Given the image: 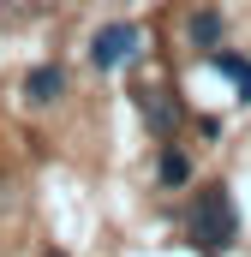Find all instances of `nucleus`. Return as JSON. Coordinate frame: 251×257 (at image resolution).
Segmentation results:
<instances>
[{
    "mask_svg": "<svg viewBox=\"0 0 251 257\" xmlns=\"http://www.w3.org/2000/svg\"><path fill=\"white\" fill-rule=\"evenodd\" d=\"M191 245L203 257H221L233 239H239V215H233V197L221 192V186H209V192H197V209H191Z\"/></svg>",
    "mask_w": 251,
    "mask_h": 257,
    "instance_id": "f257e3e1",
    "label": "nucleus"
},
{
    "mask_svg": "<svg viewBox=\"0 0 251 257\" xmlns=\"http://www.w3.org/2000/svg\"><path fill=\"white\" fill-rule=\"evenodd\" d=\"M138 54V24H102L96 36H90V60L102 66V72H114Z\"/></svg>",
    "mask_w": 251,
    "mask_h": 257,
    "instance_id": "f03ea898",
    "label": "nucleus"
},
{
    "mask_svg": "<svg viewBox=\"0 0 251 257\" xmlns=\"http://www.w3.org/2000/svg\"><path fill=\"white\" fill-rule=\"evenodd\" d=\"M138 108H144V120H150V132H156V138H174L180 108L168 102V90H144V102H138Z\"/></svg>",
    "mask_w": 251,
    "mask_h": 257,
    "instance_id": "7ed1b4c3",
    "label": "nucleus"
},
{
    "mask_svg": "<svg viewBox=\"0 0 251 257\" xmlns=\"http://www.w3.org/2000/svg\"><path fill=\"white\" fill-rule=\"evenodd\" d=\"M66 90V78H60V66H36V72H30V78H24V96H30V102H54V96H60Z\"/></svg>",
    "mask_w": 251,
    "mask_h": 257,
    "instance_id": "20e7f679",
    "label": "nucleus"
},
{
    "mask_svg": "<svg viewBox=\"0 0 251 257\" xmlns=\"http://www.w3.org/2000/svg\"><path fill=\"white\" fill-rule=\"evenodd\" d=\"M209 66H215V72H221V78L251 102V60H239V54H209Z\"/></svg>",
    "mask_w": 251,
    "mask_h": 257,
    "instance_id": "39448f33",
    "label": "nucleus"
},
{
    "mask_svg": "<svg viewBox=\"0 0 251 257\" xmlns=\"http://www.w3.org/2000/svg\"><path fill=\"white\" fill-rule=\"evenodd\" d=\"M162 186H186V156H180V150L162 156Z\"/></svg>",
    "mask_w": 251,
    "mask_h": 257,
    "instance_id": "423d86ee",
    "label": "nucleus"
},
{
    "mask_svg": "<svg viewBox=\"0 0 251 257\" xmlns=\"http://www.w3.org/2000/svg\"><path fill=\"white\" fill-rule=\"evenodd\" d=\"M215 30H221L215 12H197V18H191V42H215Z\"/></svg>",
    "mask_w": 251,
    "mask_h": 257,
    "instance_id": "0eeeda50",
    "label": "nucleus"
}]
</instances>
